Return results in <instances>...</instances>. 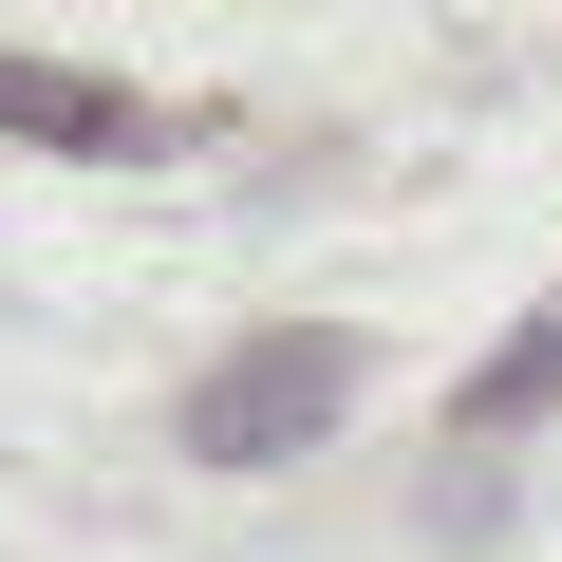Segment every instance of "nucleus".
Instances as JSON below:
<instances>
[{
  "instance_id": "obj_1",
  "label": "nucleus",
  "mask_w": 562,
  "mask_h": 562,
  "mask_svg": "<svg viewBox=\"0 0 562 562\" xmlns=\"http://www.w3.org/2000/svg\"><path fill=\"white\" fill-rule=\"evenodd\" d=\"M338 413H357V338H338V319H281V338H244V357L188 394V450H206V469H301Z\"/></svg>"
},
{
  "instance_id": "obj_2",
  "label": "nucleus",
  "mask_w": 562,
  "mask_h": 562,
  "mask_svg": "<svg viewBox=\"0 0 562 562\" xmlns=\"http://www.w3.org/2000/svg\"><path fill=\"white\" fill-rule=\"evenodd\" d=\"M0 132H38V150H150V94L76 76V57H0Z\"/></svg>"
},
{
  "instance_id": "obj_3",
  "label": "nucleus",
  "mask_w": 562,
  "mask_h": 562,
  "mask_svg": "<svg viewBox=\"0 0 562 562\" xmlns=\"http://www.w3.org/2000/svg\"><path fill=\"white\" fill-rule=\"evenodd\" d=\"M450 413H469V431H525V413H562V301H543V319H525V338H487V357H469V394H450Z\"/></svg>"
}]
</instances>
